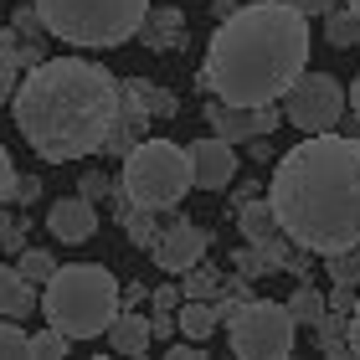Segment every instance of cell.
<instances>
[{"mask_svg": "<svg viewBox=\"0 0 360 360\" xmlns=\"http://www.w3.org/2000/svg\"><path fill=\"white\" fill-rule=\"evenodd\" d=\"M288 6H299L304 15H324V11H335L340 0H288Z\"/></svg>", "mask_w": 360, "mask_h": 360, "instance_id": "cell-32", "label": "cell"}, {"mask_svg": "<svg viewBox=\"0 0 360 360\" xmlns=\"http://www.w3.org/2000/svg\"><path fill=\"white\" fill-rule=\"evenodd\" d=\"M268 206L293 248L330 257L360 248V139L304 134L268 175Z\"/></svg>", "mask_w": 360, "mask_h": 360, "instance_id": "cell-1", "label": "cell"}, {"mask_svg": "<svg viewBox=\"0 0 360 360\" xmlns=\"http://www.w3.org/2000/svg\"><path fill=\"white\" fill-rule=\"evenodd\" d=\"M11 113L21 139L46 165L88 160L108 144L119 119V77L88 57L37 62L11 93Z\"/></svg>", "mask_w": 360, "mask_h": 360, "instance_id": "cell-2", "label": "cell"}, {"mask_svg": "<svg viewBox=\"0 0 360 360\" xmlns=\"http://www.w3.org/2000/svg\"><path fill=\"white\" fill-rule=\"evenodd\" d=\"M191 191V155L175 139H139L124 155L119 170V195L139 211H170Z\"/></svg>", "mask_w": 360, "mask_h": 360, "instance_id": "cell-7", "label": "cell"}, {"mask_svg": "<svg viewBox=\"0 0 360 360\" xmlns=\"http://www.w3.org/2000/svg\"><path fill=\"white\" fill-rule=\"evenodd\" d=\"M180 299H186V293H180L175 283H165V288H155V304H160V309H180Z\"/></svg>", "mask_w": 360, "mask_h": 360, "instance_id": "cell-31", "label": "cell"}, {"mask_svg": "<svg viewBox=\"0 0 360 360\" xmlns=\"http://www.w3.org/2000/svg\"><path fill=\"white\" fill-rule=\"evenodd\" d=\"M31 304H41L37 283H31L21 268L0 263V314H6V319H26V314H31Z\"/></svg>", "mask_w": 360, "mask_h": 360, "instance_id": "cell-14", "label": "cell"}, {"mask_svg": "<svg viewBox=\"0 0 360 360\" xmlns=\"http://www.w3.org/2000/svg\"><path fill=\"white\" fill-rule=\"evenodd\" d=\"M150 330H155V340H165V335H180V324H175L170 314H155V319H150Z\"/></svg>", "mask_w": 360, "mask_h": 360, "instance_id": "cell-33", "label": "cell"}, {"mask_svg": "<svg viewBox=\"0 0 360 360\" xmlns=\"http://www.w3.org/2000/svg\"><path fill=\"white\" fill-rule=\"evenodd\" d=\"M119 309H124V293L103 263H72V268L57 263V273L41 283V314L68 340L108 335Z\"/></svg>", "mask_w": 360, "mask_h": 360, "instance_id": "cell-4", "label": "cell"}, {"mask_svg": "<svg viewBox=\"0 0 360 360\" xmlns=\"http://www.w3.org/2000/svg\"><path fill=\"white\" fill-rule=\"evenodd\" d=\"M314 340H319V350L324 355H350V314L345 309H324L319 324H314Z\"/></svg>", "mask_w": 360, "mask_h": 360, "instance_id": "cell-17", "label": "cell"}, {"mask_svg": "<svg viewBox=\"0 0 360 360\" xmlns=\"http://www.w3.org/2000/svg\"><path fill=\"white\" fill-rule=\"evenodd\" d=\"M350 108V88L340 83L335 72H299L283 93V119L293 129H304V134H324V129H335L345 119Z\"/></svg>", "mask_w": 360, "mask_h": 360, "instance_id": "cell-8", "label": "cell"}, {"mask_svg": "<svg viewBox=\"0 0 360 360\" xmlns=\"http://www.w3.org/2000/svg\"><path fill=\"white\" fill-rule=\"evenodd\" d=\"M288 309H293V319H299V324H309V330H314L319 314L330 309V299H324V293H319L314 283H299V288L288 293Z\"/></svg>", "mask_w": 360, "mask_h": 360, "instance_id": "cell-21", "label": "cell"}, {"mask_svg": "<svg viewBox=\"0 0 360 360\" xmlns=\"http://www.w3.org/2000/svg\"><path fill=\"white\" fill-rule=\"evenodd\" d=\"M350 355H360V288H355V304H350Z\"/></svg>", "mask_w": 360, "mask_h": 360, "instance_id": "cell-30", "label": "cell"}, {"mask_svg": "<svg viewBox=\"0 0 360 360\" xmlns=\"http://www.w3.org/2000/svg\"><path fill=\"white\" fill-rule=\"evenodd\" d=\"M15 165H11V155H6V144H0V201H15Z\"/></svg>", "mask_w": 360, "mask_h": 360, "instance_id": "cell-27", "label": "cell"}, {"mask_svg": "<svg viewBox=\"0 0 360 360\" xmlns=\"http://www.w3.org/2000/svg\"><path fill=\"white\" fill-rule=\"evenodd\" d=\"M330 278H335V283L360 288V252H355V248H350V252H330Z\"/></svg>", "mask_w": 360, "mask_h": 360, "instance_id": "cell-26", "label": "cell"}, {"mask_svg": "<svg viewBox=\"0 0 360 360\" xmlns=\"http://www.w3.org/2000/svg\"><path fill=\"white\" fill-rule=\"evenodd\" d=\"M175 324H180V335L186 340H206L221 330V314H217V299H180V309H175Z\"/></svg>", "mask_w": 360, "mask_h": 360, "instance_id": "cell-15", "label": "cell"}, {"mask_svg": "<svg viewBox=\"0 0 360 360\" xmlns=\"http://www.w3.org/2000/svg\"><path fill=\"white\" fill-rule=\"evenodd\" d=\"M62 355H68V335H62V330L46 324V330L31 335V360H62Z\"/></svg>", "mask_w": 360, "mask_h": 360, "instance_id": "cell-24", "label": "cell"}, {"mask_svg": "<svg viewBox=\"0 0 360 360\" xmlns=\"http://www.w3.org/2000/svg\"><path fill=\"white\" fill-rule=\"evenodd\" d=\"M309 68V15L288 0H252L217 26L201 83L237 108L283 103L288 83Z\"/></svg>", "mask_w": 360, "mask_h": 360, "instance_id": "cell-3", "label": "cell"}, {"mask_svg": "<svg viewBox=\"0 0 360 360\" xmlns=\"http://www.w3.org/2000/svg\"><path fill=\"white\" fill-rule=\"evenodd\" d=\"M37 195H41V180H37V175H21V180H15V201H37Z\"/></svg>", "mask_w": 360, "mask_h": 360, "instance_id": "cell-29", "label": "cell"}, {"mask_svg": "<svg viewBox=\"0 0 360 360\" xmlns=\"http://www.w3.org/2000/svg\"><path fill=\"white\" fill-rule=\"evenodd\" d=\"M191 155V186L195 191H226L237 180V144L221 139V134H206V139H191L186 144Z\"/></svg>", "mask_w": 360, "mask_h": 360, "instance_id": "cell-9", "label": "cell"}, {"mask_svg": "<svg viewBox=\"0 0 360 360\" xmlns=\"http://www.w3.org/2000/svg\"><path fill=\"white\" fill-rule=\"evenodd\" d=\"M221 293L226 299L217 304V314H221V330H226V350L237 360H283V355H293L299 319H293L288 304L252 299L248 283H226V278H221Z\"/></svg>", "mask_w": 360, "mask_h": 360, "instance_id": "cell-5", "label": "cell"}, {"mask_svg": "<svg viewBox=\"0 0 360 360\" xmlns=\"http://www.w3.org/2000/svg\"><path fill=\"white\" fill-rule=\"evenodd\" d=\"M345 6H350V11H355V15H360V0H345Z\"/></svg>", "mask_w": 360, "mask_h": 360, "instance_id": "cell-35", "label": "cell"}, {"mask_svg": "<svg viewBox=\"0 0 360 360\" xmlns=\"http://www.w3.org/2000/svg\"><path fill=\"white\" fill-rule=\"evenodd\" d=\"M324 37H330V46H360V15L350 6L324 11Z\"/></svg>", "mask_w": 360, "mask_h": 360, "instance_id": "cell-20", "label": "cell"}, {"mask_svg": "<svg viewBox=\"0 0 360 360\" xmlns=\"http://www.w3.org/2000/svg\"><path fill=\"white\" fill-rule=\"evenodd\" d=\"M180 26H186V21H180V11H170V6H160L155 15L144 11V21H139V41L150 46V52H155V46H160V52H170V46L180 41Z\"/></svg>", "mask_w": 360, "mask_h": 360, "instance_id": "cell-16", "label": "cell"}, {"mask_svg": "<svg viewBox=\"0 0 360 360\" xmlns=\"http://www.w3.org/2000/svg\"><path fill=\"white\" fill-rule=\"evenodd\" d=\"M15 83H21V41H15L11 26H0V108L11 103Z\"/></svg>", "mask_w": 360, "mask_h": 360, "instance_id": "cell-19", "label": "cell"}, {"mask_svg": "<svg viewBox=\"0 0 360 360\" xmlns=\"http://www.w3.org/2000/svg\"><path fill=\"white\" fill-rule=\"evenodd\" d=\"M31 355V330H21V319L0 314V360H26Z\"/></svg>", "mask_w": 360, "mask_h": 360, "instance_id": "cell-23", "label": "cell"}, {"mask_svg": "<svg viewBox=\"0 0 360 360\" xmlns=\"http://www.w3.org/2000/svg\"><path fill=\"white\" fill-rule=\"evenodd\" d=\"M180 278H186V283H180V293H186V299H217V293H221V273L206 268V257H201L195 268H186Z\"/></svg>", "mask_w": 360, "mask_h": 360, "instance_id": "cell-22", "label": "cell"}, {"mask_svg": "<svg viewBox=\"0 0 360 360\" xmlns=\"http://www.w3.org/2000/svg\"><path fill=\"white\" fill-rule=\"evenodd\" d=\"M206 129L232 144H248V139H263L278 129V103L273 108H237V103H221V98H211L206 103Z\"/></svg>", "mask_w": 360, "mask_h": 360, "instance_id": "cell-11", "label": "cell"}, {"mask_svg": "<svg viewBox=\"0 0 360 360\" xmlns=\"http://www.w3.org/2000/svg\"><path fill=\"white\" fill-rule=\"evenodd\" d=\"M41 26L72 46H119L139 37L150 0H31Z\"/></svg>", "mask_w": 360, "mask_h": 360, "instance_id": "cell-6", "label": "cell"}, {"mask_svg": "<svg viewBox=\"0 0 360 360\" xmlns=\"http://www.w3.org/2000/svg\"><path fill=\"white\" fill-rule=\"evenodd\" d=\"M46 226H52L57 242H88L98 232V206L88 201L83 191H77V195H57L52 211H46Z\"/></svg>", "mask_w": 360, "mask_h": 360, "instance_id": "cell-12", "label": "cell"}, {"mask_svg": "<svg viewBox=\"0 0 360 360\" xmlns=\"http://www.w3.org/2000/svg\"><path fill=\"white\" fill-rule=\"evenodd\" d=\"M350 108H355V119H360V72H355V83H350Z\"/></svg>", "mask_w": 360, "mask_h": 360, "instance_id": "cell-34", "label": "cell"}, {"mask_svg": "<svg viewBox=\"0 0 360 360\" xmlns=\"http://www.w3.org/2000/svg\"><path fill=\"white\" fill-rule=\"evenodd\" d=\"M108 345H113V355H129V360L150 355V350H155L150 319L134 314V309H119V314H113V324H108Z\"/></svg>", "mask_w": 360, "mask_h": 360, "instance_id": "cell-13", "label": "cell"}, {"mask_svg": "<svg viewBox=\"0 0 360 360\" xmlns=\"http://www.w3.org/2000/svg\"><path fill=\"white\" fill-rule=\"evenodd\" d=\"M232 211H237V206H232ZM237 232L248 237V242H268V237H278L273 206H268V201H242V211H237Z\"/></svg>", "mask_w": 360, "mask_h": 360, "instance_id": "cell-18", "label": "cell"}, {"mask_svg": "<svg viewBox=\"0 0 360 360\" xmlns=\"http://www.w3.org/2000/svg\"><path fill=\"white\" fill-rule=\"evenodd\" d=\"M206 248H211V232H206V226H195V221H186V217H175L165 232L155 237L150 257H155V263L165 268V273H175V278H180L186 268H195V263L206 257Z\"/></svg>", "mask_w": 360, "mask_h": 360, "instance_id": "cell-10", "label": "cell"}, {"mask_svg": "<svg viewBox=\"0 0 360 360\" xmlns=\"http://www.w3.org/2000/svg\"><path fill=\"white\" fill-rule=\"evenodd\" d=\"M113 191V175H88L83 180V195H88V201H98V195H108Z\"/></svg>", "mask_w": 360, "mask_h": 360, "instance_id": "cell-28", "label": "cell"}, {"mask_svg": "<svg viewBox=\"0 0 360 360\" xmlns=\"http://www.w3.org/2000/svg\"><path fill=\"white\" fill-rule=\"evenodd\" d=\"M15 268H21V273L31 278V283H46V278L57 273V257H52V252H41V248H26V252H21V263H15Z\"/></svg>", "mask_w": 360, "mask_h": 360, "instance_id": "cell-25", "label": "cell"}]
</instances>
